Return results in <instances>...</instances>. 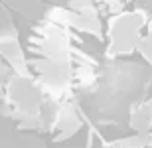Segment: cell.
Masks as SVG:
<instances>
[{"label": "cell", "mask_w": 152, "mask_h": 148, "mask_svg": "<svg viewBox=\"0 0 152 148\" xmlns=\"http://www.w3.org/2000/svg\"><path fill=\"white\" fill-rule=\"evenodd\" d=\"M136 50L140 51L142 55H144L148 61L152 63V18L148 20V24H146V32L142 34L140 44H138V47H136Z\"/></svg>", "instance_id": "2"}, {"label": "cell", "mask_w": 152, "mask_h": 148, "mask_svg": "<svg viewBox=\"0 0 152 148\" xmlns=\"http://www.w3.org/2000/svg\"><path fill=\"white\" fill-rule=\"evenodd\" d=\"M146 24L148 20L140 10L118 14L111 24V53L117 55V53H130L132 50H136Z\"/></svg>", "instance_id": "1"}]
</instances>
